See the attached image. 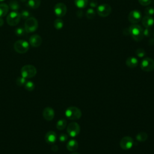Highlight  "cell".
I'll return each instance as SVG.
<instances>
[{
  "label": "cell",
  "instance_id": "6da1fadb",
  "mask_svg": "<svg viewBox=\"0 0 154 154\" xmlns=\"http://www.w3.org/2000/svg\"><path fill=\"white\" fill-rule=\"evenodd\" d=\"M143 31V28L137 24H132L129 28V34L137 42H140L143 38L144 35Z\"/></svg>",
  "mask_w": 154,
  "mask_h": 154
},
{
  "label": "cell",
  "instance_id": "7a4b0ae2",
  "mask_svg": "<svg viewBox=\"0 0 154 154\" xmlns=\"http://www.w3.org/2000/svg\"><path fill=\"white\" fill-rule=\"evenodd\" d=\"M38 26V23L37 20L33 17H29L27 19H26L24 29L25 32L27 33L33 32L37 30Z\"/></svg>",
  "mask_w": 154,
  "mask_h": 154
},
{
  "label": "cell",
  "instance_id": "3957f363",
  "mask_svg": "<svg viewBox=\"0 0 154 154\" xmlns=\"http://www.w3.org/2000/svg\"><path fill=\"white\" fill-rule=\"evenodd\" d=\"M66 116L70 120H78L82 116L81 111L76 106H70L65 111Z\"/></svg>",
  "mask_w": 154,
  "mask_h": 154
},
{
  "label": "cell",
  "instance_id": "277c9868",
  "mask_svg": "<svg viewBox=\"0 0 154 154\" xmlns=\"http://www.w3.org/2000/svg\"><path fill=\"white\" fill-rule=\"evenodd\" d=\"M13 47L16 52L19 54H25L29 50V45L26 40H19L14 43Z\"/></svg>",
  "mask_w": 154,
  "mask_h": 154
},
{
  "label": "cell",
  "instance_id": "5b68a950",
  "mask_svg": "<svg viewBox=\"0 0 154 154\" xmlns=\"http://www.w3.org/2000/svg\"><path fill=\"white\" fill-rule=\"evenodd\" d=\"M37 73L36 68L31 64L23 66L21 69L22 76L25 78H31L34 77Z\"/></svg>",
  "mask_w": 154,
  "mask_h": 154
},
{
  "label": "cell",
  "instance_id": "8992f818",
  "mask_svg": "<svg viewBox=\"0 0 154 154\" xmlns=\"http://www.w3.org/2000/svg\"><path fill=\"white\" fill-rule=\"evenodd\" d=\"M20 14L17 11H12L7 16V22L10 26H16L20 22Z\"/></svg>",
  "mask_w": 154,
  "mask_h": 154
},
{
  "label": "cell",
  "instance_id": "52a82bcc",
  "mask_svg": "<svg viewBox=\"0 0 154 154\" xmlns=\"http://www.w3.org/2000/svg\"><path fill=\"white\" fill-rule=\"evenodd\" d=\"M141 69L145 72H151L154 70V60L149 57L144 58L140 64Z\"/></svg>",
  "mask_w": 154,
  "mask_h": 154
},
{
  "label": "cell",
  "instance_id": "ba28073f",
  "mask_svg": "<svg viewBox=\"0 0 154 154\" xmlns=\"http://www.w3.org/2000/svg\"><path fill=\"white\" fill-rule=\"evenodd\" d=\"M97 13L101 17H107L111 13V7L108 4H102L97 7Z\"/></svg>",
  "mask_w": 154,
  "mask_h": 154
},
{
  "label": "cell",
  "instance_id": "9c48e42d",
  "mask_svg": "<svg viewBox=\"0 0 154 154\" xmlns=\"http://www.w3.org/2000/svg\"><path fill=\"white\" fill-rule=\"evenodd\" d=\"M67 132L70 137H75L79 134L80 126L76 122H71L67 126Z\"/></svg>",
  "mask_w": 154,
  "mask_h": 154
},
{
  "label": "cell",
  "instance_id": "30bf717a",
  "mask_svg": "<svg viewBox=\"0 0 154 154\" xmlns=\"http://www.w3.org/2000/svg\"><path fill=\"white\" fill-rule=\"evenodd\" d=\"M55 14L59 17H61L65 16L67 13V7L62 2L57 3L55 5L54 8Z\"/></svg>",
  "mask_w": 154,
  "mask_h": 154
},
{
  "label": "cell",
  "instance_id": "8fae6325",
  "mask_svg": "<svg viewBox=\"0 0 154 154\" xmlns=\"http://www.w3.org/2000/svg\"><path fill=\"white\" fill-rule=\"evenodd\" d=\"M142 19L141 13L138 10H132L128 14V20L132 24L138 23Z\"/></svg>",
  "mask_w": 154,
  "mask_h": 154
},
{
  "label": "cell",
  "instance_id": "7c38bea8",
  "mask_svg": "<svg viewBox=\"0 0 154 154\" xmlns=\"http://www.w3.org/2000/svg\"><path fill=\"white\" fill-rule=\"evenodd\" d=\"M134 144L133 139L129 136H125L122 138L120 141V146L123 150H128L131 149Z\"/></svg>",
  "mask_w": 154,
  "mask_h": 154
},
{
  "label": "cell",
  "instance_id": "4fadbf2b",
  "mask_svg": "<svg viewBox=\"0 0 154 154\" xmlns=\"http://www.w3.org/2000/svg\"><path fill=\"white\" fill-rule=\"evenodd\" d=\"M29 43L32 47L37 48L41 45L42 43V38L38 34H33L29 37Z\"/></svg>",
  "mask_w": 154,
  "mask_h": 154
},
{
  "label": "cell",
  "instance_id": "5bb4252c",
  "mask_svg": "<svg viewBox=\"0 0 154 154\" xmlns=\"http://www.w3.org/2000/svg\"><path fill=\"white\" fill-rule=\"evenodd\" d=\"M54 111L51 107H46L43 111V116L48 121L52 120L54 117Z\"/></svg>",
  "mask_w": 154,
  "mask_h": 154
},
{
  "label": "cell",
  "instance_id": "9a60e30c",
  "mask_svg": "<svg viewBox=\"0 0 154 154\" xmlns=\"http://www.w3.org/2000/svg\"><path fill=\"white\" fill-rule=\"evenodd\" d=\"M141 19L142 24L145 28H151L154 25V19L152 16H146Z\"/></svg>",
  "mask_w": 154,
  "mask_h": 154
},
{
  "label": "cell",
  "instance_id": "2e32d148",
  "mask_svg": "<svg viewBox=\"0 0 154 154\" xmlns=\"http://www.w3.org/2000/svg\"><path fill=\"white\" fill-rule=\"evenodd\" d=\"M45 139L48 143H54L57 140V134L54 131H49L45 135Z\"/></svg>",
  "mask_w": 154,
  "mask_h": 154
},
{
  "label": "cell",
  "instance_id": "e0dca14e",
  "mask_svg": "<svg viewBox=\"0 0 154 154\" xmlns=\"http://www.w3.org/2000/svg\"><path fill=\"white\" fill-rule=\"evenodd\" d=\"M66 147L68 150L70 152H75L78 148V143L75 140H70L66 145Z\"/></svg>",
  "mask_w": 154,
  "mask_h": 154
},
{
  "label": "cell",
  "instance_id": "ac0fdd59",
  "mask_svg": "<svg viewBox=\"0 0 154 154\" xmlns=\"http://www.w3.org/2000/svg\"><path fill=\"white\" fill-rule=\"evenodd\" d=\"M126 64L129 68H134L138 64V60L134 57H129L126 60Z\"/></svg>",
  "mask_w": 154,
  "mask_h": 154
},
{
  "label": "cell",
  "instance_id": "d6986e66",
  "mask_svg": "<svg viewBox=\"0 0 154 154\" xmlns=\"http://www.w3.org/2000/svg\"><path fill=\"white\" fill-rule=\"evenodd\" d=\"M9 7L5 3L0 4V17L5 16L8 12Z\"/></svg>",
  "mask_w": 154,
  "mask_h": 154
},
{
  "label": "cell",
  "instance_id": "ffe728a7",
  "mask_svg": "<svg viewBox=\"0 0 154 154\" xmlns=\"http://www.w3.org/2000/svg\"><path fill=\"white\" fill-rule=\"evenodd\" d=\"M74 3L78 8H84L88 5V0H74Z\"/></svg>",
  "mask_w": 154,
  "mask_h": 154
},
{
  "label": "cell",
  "instance_id": "44dd1931",
  "mask_svg": "<svg viewBox=\"0 0 154 154\" xmlns=\"http://www.w3.org/2000/svg\"><path fill=\"white\" fill-rule=\"evenodd\" d=\"M8 7L13 10L17 11L20 8V5L16 0H11L9 2Z\"/></svg>",
  "mask_w": 154,
  "mask_h": 154
},
{
  "label": "cell",
  "instance_id": "7402d4cb",
  "mask_svg": "<svg viewBox=\"0 0 154 154\" xmlns=\"http://www.w3.org/2000/svg\"><path fill=\"white\" fill-rule=\"evenodd\" d=\"M148 137V135L147 133L144 132H139L137 135H136V139L140 141V142H144L145 141Z\"/></svg>",
  "mask_w": 154,
  "mask_h": 154
},
{
  "label": "cell",
  "instance_id": "603a6c76",
  "mask_svg": "<svg viewBox=\"0 0 154 154\" xmlns=\"http://www.w3.org/2000/svg\"><path fill=\"white\" fill-rule=\"evenodd\" d=\"M29 6L33 9H36L37 8L41 3L40 0H28V1Z\"/></svg>",
  "mask_w": 154,
  "mask_h": 154
},
{
  "label": "cell",
  "instance_id": "cb8c5ba5",
  "mask_svg": "<svg viewBox=\"0 0 154 154\" xmlns=\"http://www.w3.org/2000/svg\"><path fill=\"white\" fill-rule=\"evenodd\" d=\"M54 26L55 29H57L58 30H60V29L63 28V27L64 26V22H63L62 19H61L60 18H58V19H57L54 20Z\"/></svg>",
  "mask_w": 154,
  "mask_h": 154
},
{
  "label": "cell",
  "instance_id": "d4e9b609",
  "mask_svg": "<svg viewBox=\"0 0 154 154\" xmlns=\"http://www.w3.org/2000/svg\"><path fill=\"white\" fill-rule=\"evenodd\" d=\"M66 125H67L66 120L64 119H61L57 122L56 127L58 130H63L66 128Z\"/></svg>",
  "mask_w": 154,
  "mask_h": 154
},
{
  "label": "cell",
  "instance_id": "484cf974",
  "mask_svg": "<svg viewBox=\"0 0 154 154\" xmlns=\"http://www.w3.org/2000/svg\"><path fill=\"white\" fill-rule=\"evenodd\" d=\"M95 14H96V12L92 8H88L85 13V16L88 19H93L95 16Z\"/></svg>",
  "mask_w": 154,
  "mask_h": 154
},
{
  "label": "cell",
  "instance_id": "4316f807",
  "mask_svg": "<svg viewBox=\"0 0 154 154\" xmlns=\"http://www.w3.org/2000/svg\"><path fill=\"white\" fill-rule=\"evenodd\" d=\"M34 84L32 81H28L25 84V88L29 91H32L34 89Z\"/></svg>",
  "mask_w": 154,
  "mask_h": 154
},
{
  "label": "cell",
  "instance_id": "83f0119b",
  "mask_svg": "<svg viewBox=\"0 0 154 154\" xmlns=\"http://www.w3.org/2000/svg\"><path fill=\"white\" fill-rule=\"evenodd\" d=\"M144 13L146 16H152L154 15V8L152 7H147L144 10Z\"/></svg>",
  "mask_w": 154,
  "mask_h": 154
},
{
  "label": "cell",
  "instance_id": "f1b7e54d",
  "mask_svg": "<svg viewBox=\"0 0 154 154\" xmlns=\"http://www.w3.org/2000/svg\"><path fill=\"white\" fill-rule=\"evenodd\" d=\"M16 82V84L18 86H23V85H25V83L26 82V78H25L23 76H21V77H18Z\"/></svg>",
  "mask_w": 154,
  "mask_h": 154
},
{
  "label": "cell",
  "instance_id": "f546056e",
  "mask_svg": "<svg viewBox=\"0 0 154 154\" xmlns=\"http://www.w3.org/2000/svg\"><path fill=\"white\" fill-rule=\"evenodd\" d=\"M135 54L140 58L144 57L146 55V52L143 48H138L135 51Z\"/></svg>",
  "mask_w": 154,
  "mask_h": 154
},
{
  "label": "cell",
  "instance_id": "4dcf8cb0",
  "mask_svg": "<svg viewBox=\"0 0 154 154\" xmlns=\"http://www.w3.org/2000/svg\"><path fill=\"white\" fill-rule=\"evenodd\" d=\"M14 32H15L16 35H17V36H22V35H24V34L25 32V30L23 28L19 27V28H17L14 30Z\"/></svg>",
  "mask_w": 154,
  "mask_h": 154
},
{
  "label": "cell",
  "instance_id": "1f68e13d",
  "mask_svg": "<svg viewBox=\"0 0 154 154\" xmlns=\"http://www.w3.org/2000/svg\"><path fill=\"white\" fill-rule=\"evenodd\" d=\"M20 17L23 19H27L29 17L30 13L28 10H22L20 13Z\"/></svg>",
  "mask_w": 154,
  "mask_h": 154
},
{
  "label": "cell",
  "instance_id": "d6a6232c",
  "mask_svg": "<svg viewBox=\"0 0 154 154\" xmlns=\"http://www.w3.org/2000/svg\"><path fill=\"white\" fill-rule=\"evenodd\" d=\"M143 32L144 36H146V37H149L152 34V31L150 28H145V29H143Z\"/></svg>",
  "mask_w": 154,
  "mask_h": 154
},
{
  "label": "cell",
  "instance_id": "836d02e7",
  "mask_svg": "<svg viewBox=\"0 0 154 154\" xmlns=\"http://www.w3.org/2000/svg\"><path fill=\"white\" fill-rule=\"evenodd\" d=\"M68 138V136L66 134H61L59 136V140L61 142L66 141Z\"/></svg>",
  "mask_w": 154,
  "mask_h": 154
},
{
  "label": "cell",
  "instance_id": "e575fe53",
  "mask_svg": "<svg viewBox=\"0 0 154 154\" xmlns=\"http://www.w3.org/2000/svg\"><path fill=\"white\" fill-rule=\"evenodd\" d=\"M138 2L141 5L146 6L151 3L152 0H138Z\"/></svg>",
  "mask_w": 154,
  "mask_h": 154
},
{
  "label": "cell",
  "instance_id": "d590c367",
  "mask_svg": "<svg viewBox=\"0 0 154 154\" xmlns=\"http://www.w3.org/2000/svg\"><path fill=\"white\" fill-rule=\"evenodd\" d=\"M89 4L91 8H95L97 6V2L96 0H91L89 2Z\"/></svg>",
  "mask_w": 154,
  "mask_h": 154
},
{
  "label": "cell",
  "instance_id": "8d00e7d4",
  "mask_svg": "<svg viewBox=\"0 0 154 154\" xmlns=\"http://www.w3.org/2000/svg\"><path fill=\"white\" fill-rule=\"evenodd\" d=\"M51 149H52V150L53 151V152H57L58 151V147H57V146H53L52 147V148H51Z\"/></svg>",
  "mask_w": 154,
  "mask_h": 154
},
{
  "label": "cell",
  "instance_id": "74e56055",
  "mask_svg": "<svg viewBox=\"0 0 154 154\" xmlns=\"http://www.w3.org/2000/svg\"><path fill=\"white\" fill-rule=\"evenodd\" d=\"M4 22V21L2 17H0V26H2L3 25Z\"/></svg>",
  "mask_w": 154,
  "mask_h": 154
},
{
  "label": "cell",
  "instance_id": "f35d334b",
  "mask_svg": "<svg viewBox=\"0 0 154 154\" xmlns=\"http://www.w3.org/2000/svg\"><path fill=\"white\" fill-rule=\"evenodd\" d=\"M149 45H153L154 44V39L153 38H151L149 42Z\"/></svg>",
  "mask_w": 154,
  "mask_h": 154
},
{
  "label": "cell",
  "instance_id": "ab89813d",
  "mask_svg": "<svg viewBox=\"0 0 154 154\" xmlns=\"http://www.w3.org/2000/svg\"><path fill=\"white\" fill-rule=\"evenodd\" d=\"M70 154H80V153H78V152H73L71 153Z\"/></svg>",
  "mask_w": 154,
  "mask_h": 154
},
{
  "label": "cell",
  "instance_id": "60d3db41",
  "mask_svg": "<svg viewBox=\"0 0 154 154\" xmlns=\"http://www.w3.org/2000/svg\"><path fill=\"white\" fill-rule=\"evenodd\" d=\"M20 1H22V2H25L26 0H20Z\"/></svg>",
  "mask_w": 154,
  "mask_h": 154
},
{
  "label": "cell",
  "instance_id": "b9f144b4",
  "mask_svg": "<svg viewBox=\"0 0 154 154\" xmlns=\"http://www.w3.org/2000/svg\"><path fill=\"white\" fill-rule=\"evenodd\" d=\"M4 0H0V2H2V1H4Z\"/></svg>",
  "mask_w": 154,
  "mask_h": 154
},
{
  "label": "cell",
  "instance_id": "7bdbcfd3",
  "mask_svg": "<svg viewBox=\"0 0 154 154\" xmlns=\"http://www.w3.org/2000/svg\"><path fill=\"white\" fill-rule=\"evenodd\" d=\"M153 34H154V33H153Z\"/></svg>",
  "mask_w": 154,
  "mask_h": 154
}]
</instances>
